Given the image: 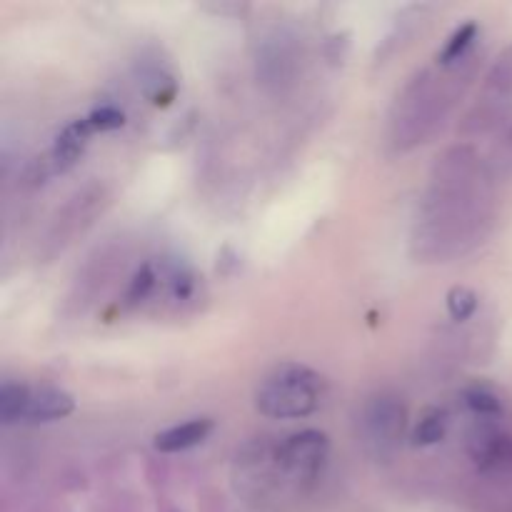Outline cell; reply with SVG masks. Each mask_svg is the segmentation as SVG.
I'll use <instances>...</instances> for the list:
<instances>
[{"label":"cell","mask_w":512,"mask_h":512,"mask_svg":"<svg viewBox=\"0 0 512 512\" xmlns=\"http://www.w3.org/2000/svg\"><path fill=\"white\" fill-rule=\"evenodd\" d=\"M325 383L313 368L300 363H280L263 375L255 388V408L265 418L300 420L320 408Z\"/></svg>","instance_id":"6da1fadb"},{"label":"cell","mask_w":512,"mask_h":512,"mask_svg":"<svg viewBox=\"0 0 512 512\" xmlns=\"http://www.w3.org/2000/svg\"><path fill=\"white\" fill-rule=\"evenodd\" d=\"M330 458V438L320 430H300L280 440L273 450L275 470L293 483H313Z\"/></svg>","instance_id":"7a4b0ae2"},{"label":"cell","mask_w":512,"mask_h":512,"mask_svg":"<svg viewBox=\"0 0 512 512\" xmlns=\"http://www.w3.org/2000/svg\"><path fill=\"white\" fill-rule=\"evenodd\" d=\"M405 428H408V410L400 398L380 393L365 403L360 415V435L368 453H373L375 458H390L398 450Z\"/></svg>","instance_id":"3957f363"},{"label":"cell","mask_w":512,"mask_h":512,"mask_svg":"<svg viewBox=\"0 0 512 512\" xmlns=\"http://www.w3.org/2000/svg\"><path fill=\"white\" fill-rule=\"evenodd\" d=\"M75 410V400L68 390L55 388V385H40V388H30L28 398H25L23 420L28 423H53V420L68 418Z\"/></svg>","instance_id":"277c9868"},{"label":"cell","mask_w":512,"mask_h":512,"mask_svg":"<svg viewBox=\"0 0 512 512\" xmlns=\"http://www.w3.org/2000/svg\"><path fill=\"white\" fill-rule=\"evenodd\" d=\"M213 420L210 418H195L188 423L173 425V428L163 430V433L155 435L153 445L158 453H183V450L195 448V445L205 443L213 433Z\"/></svg>","instance_id":"5b68a950"},{"label":"cell","mask_w":512,"mask_h":512,"mask_svg":"<svg viewBox=\"0 0 512 512\" xmlns=\"http://www.w3.org/2000/svg\"><path fill=\"white\" fill-rule=\"evenodd\" d=\"M93 133H95V128L90 125L88 115H85V118H80V120H73L70 125H65V128L58 133V138H55L53 153H50V155H53L55 168H58V170L70 168V165H73L75 160L83 155L85 145H88L90 135H93Z\"/></svg>","instance_id":"8992f818"},{"label":"cell","mask_w":512,"mask_h":512,"mask_svg":"<svg viewBox=\"0 0 512 512\" xmlns=\"http://www.w3.org/2000/svg\"><path fill=\"white\" fill-rule=\"evenodd\" d=\"M512 453L510 438H505L503 433L493 428H478L470 435V455L473 460H478L480 465H498L500 460H508Z\"/></svg>","instance_id":"52a82bcc"},{"label":"cell","mask_w":512,"mask_h":512,"mask_svg":"<svg viewBox=\"0 0 512 512\" xmlns=\"http://www.w3.org/2000/svg\"><path fill=\"white\" fill-rule=\"evenodd\" d=\"M448 413L440 408H428L420 415L418 425L413 430V443L420 448H430V445H438L440 440L448 435Z\"/></svg>","instance_id":"ba28073f"},{"label":"cell","mask_w":512,"mask_h":512,"mask_svg":"<svg viewBox=\"0 0 512 512\" xmlns=\"http://www.w3.org/2000/svg\"><path fill=\"white\" fill-rule=\"evenodd\" d=\"M463 403L468 405V410H473L478 418H498L503 415V400L488 385H470L463 390Z\"/></svg>","instance_id":"9c48e42d"},{"label":"cell","mask_w":512,"mask_h":512,"mask_svg":"<svg viewBox=\"0 0 512 512\" xmlns=\"http://www.w3.org/2000/svg\"><path fill=\"white\" fill-rule=\"evenodd\" d=\"M475 38H478V23L460 25V28L448 38L445 48L438 53V63L443 65V68H448V65L463 60L465 55H468V50L473 48Z\"/></svg>","instance_id":"30bf717a"},{"label":"cell","mask_w":512,"mask_h":512,"mask_svg":"<svg viewBox=\"0 0 512 512\" xmlns=\"http://www.w3.org/2000/svg\"><path fill=\"white\" fill-rule=\"evenodd\" d=\"M25 398H28V385L3 383V388H0V420H3V425L23 420Z\"/></svg>","instance_id":"8fae6325"},{"label":"cell","mask_w":512,"mask_h":512,"mask_svg":"<svg viewBox=\"0 0 512 512\" xmlns=\"http://www.w3.org/2000/svg\"><path fill=\"white\" fill-rule=\"evenodd\" d=\"M445 303H448L450 318L458 320V323H465V320L473 318L475 310H478V295L470 288H465V285H455V288H450Z\"/></svg>","instance_id":"7c38bea8"},{"label":"cell","mask_w":512,"mask_h":512,"mask_svg":"<svg viewBox=\"0 0 512 512\" xmlns=\"http://www.w3.org/2000/svg\"><path fill=\"white\" fill-rule=\"evenodd\" d=\"M155 283H158V275H155L153 265L145 263L143 268L133 275L128 290H125V305H128V308H133V305L143 303V300L155 290Z\"/></svg>","instance_id":"4fadbf2b"},{"label":"cell","mask_w":512,"mask_h":512,"mask_svg":"<svg viewBox=\"0 0 512 512\" xmlns=\"http://www.w3.org/2000/svg\"><path fill=\"white\" fill-rule=\"evenodd\" d=\"M90 125L95 128V133H105V130H118L123 128L125 115L123 110H118L115 105H103V108H95L93 113L88 115Z\"/></svg>","instance_id":"5bb4252c"},{"label":"cell","mask_w":512,"mask_h":512,"mask_svg":"<svg viewBox=\"0 0 512 512\" xmlns=\"http://www.w3.org/2000/svg\"><path fill=\"white\" fill-rule=\"evenodd\" d=\"M170 288H173V295L178 300H188L193 295L195 280L193 273H190L185 265H178V268L170 270Z\"/></svg>","instance_id":"9a60e30c"}]
</instances>
